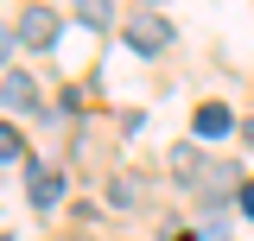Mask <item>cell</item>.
Returning <instances> with one entry per match:
<instances>
[{
	"label": "cell",
	"instance_id": "6da1fadb",
	"mask_svg": "<svg viewBox=\"0 0 254 241\" xmlns=\"http://www.w3.org/2000/svg\"><path fill=\"white\" fill-rule=\"evenodd\" d=\"M127 45H133L140 58L165 51V45H172V19H165L159 6H133V13H127Z\"/></svg>",
	"mask_w": 254,
	"mask_h": 241
},
{
	"label": "cell",
	"instance_id": "7a4b0ae2",
	"mask_svg": "<svg viewBox=\"0 0 254 241\" xmlns=\"http://www.w3.org/2000/svg\"><path fill=\"white\" fill-rule=\"evenodd\" d=\"M13 38H19V45H32V51H45V45L58 38V13H51V6H26Z\"/></svg>",
	"mask_w": 254,
	"mask_h": 241
},
{
	"label": "cell",
	"instance_id": "3957f363",
	"mask_svg": "<svg viewBox=\"0 0 254 241\" xmlns=\"http://www.w3.org/2000/svg\"><path fill=\"white\" fill-rule=\"evenodd\" d=\"M58 203H64V172L32 165V210H58Z\"/></svg>",
	"mask_w": 254,
	"mask_h": 241
},
{
	"label": "cell",
	"instance_id": "277c9868",
	"mask_svg": "<svg viewBox=\"0 0 254 241\" xmlns=\"http://www.w3.org/2000/svg\"><path fill=\"white\" fill-rule=\"evenodd\" d=\"M190 127H197V140H229V127H235V115H229L222 102H203V108L190 115Z\"/></svg>",
	"mask_w": 254,
	"mask_h": 241
},
{
	"label": "cell",
	"instance_id": "5b68a950",
	"mask_svg": "<svg viewBox=\"0 0 254 241\" xmlns=\"http://www.w3.org/2000/svg\"><path fill=\"white\" fill-rule=\"evenodd\" d=\"M32 95L38 89H32L26 70H6V76H0V102H6V108H32Z\"/></svg>",
	"mask_w": 254,
	"mask_h": 241
},
{
	"label": "cell",
	"instance_id": "8992f818",
	"mask_svg": "<svg viewBox=\"0 0 254 241\" xmlns=\"http://www.w3.org/2000/svg\"><path fill=\"white\" fill-rule=\"evenodd\" d=\"M19 152H26V140H19V127H6V120H0V165H13Z\"/></svg>",
	"mask_w": 254,
	"mask_h": 241
},
{
	"label": "cell",
	"instance_id": "52a82bcc",
	"mask_svg": "<svg viewBox=\"0 0 254 241\" xmlns=\"http://www.w3.org/2000/svg\"><path fill=\"white\" fill-rule=\"evenodd\" d=\"M178 178H185V184L203 178V159H197V146H178Z\"/></svg>",
	"mask_w": 254,
	"mask_h": 241
},
{
	"label": "cell",
	"instance_id": "ba28073f",
	"mask_svg": "<svg viewBox=\"0 0 254 241\" xmlns=\"http://www.w3.org/2000/svg\"><path fill=\"white\" fill-rule=\"evenodd\" d=\"M133 197H140V184H133V178H115V184H108V203H133Z\"/></svg>",
	"mask_w": 254,
	"mask_h": 241
},
{
	"label": "cell",
	"instance_id": "9c48e42d",
	"mask_svg": "<svg viewBox=\"0 0 254 241\" xmlns=\"http://www.w3.org/2000/svg\"><path fill=\"white\" fill-rule=\"evenodd\" d=\"M83 26H108V0H83Z\"/></svg>",
	"mask_w": 254,
	"mask_h": 241
},
{
	"label": "cell",
	"instance_id": "30bf717a",
	"mask_svg": "<svg viewBox=\"0 0 254 241\" xmlns=\"http://www.w3.org/2000/svg\"><path fill=\"white\" fill-rule=\"evenodd\" d=\"M235 197H242V210L254 216V178H248V184H235Z\"/></svg>",
	"mask_w": 254,
	"mask_h": 241
},
{
	"label": "cell",
	"instance_id": "8fae6325",
	"mask_svg": "<svg viewBox=\"0 0 254 241\" xmlns=\"http://www.w3.org/2000/svg\"><path fill=\"white\" fill-rule=\"evenodd\" d=\"M6 51H13V32H0V63H6Z\"/></svg>",
	"mask_w": 254,
	"mask_h": 241
},
{
	"label": "cell",
	"instance_id": "7c38bea8",
	"mask_svg": "<svg viewBox=\"0 0 254 241\" xmlns=\"http://www.w3.org/2000/svg\"><path fill=\"white\" fill-rule=\"evenodd\" d=\"M248 146H254V127H248Z\"/></svg>",
	"mask_w": 254,
	"mask_h": 241
},
{
	"label": "cell",
	"instance_id": "4fadbf2b",
	"mask_svg": "<svg viewBox=\"0 0 254 241\" xmlns=\"http://www.w3.org/2000/svg\"><path fill=\"white\" fill-rule=\"evenodd\" d=\"M178 241H197V235H178Z\"/></svg>",
	"mask_w": 254,
	"mask_h": 241
}]
</instances>
